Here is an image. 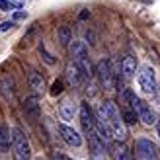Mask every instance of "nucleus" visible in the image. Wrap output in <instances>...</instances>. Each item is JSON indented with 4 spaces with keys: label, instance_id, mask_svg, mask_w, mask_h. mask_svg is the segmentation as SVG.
Here are the masks:
<instances>
[{
    "label": "nucleus",
    "instance_id": "f257e3e1",
    "mask_svg": "<svg viewBox=\"0 0 160 160\" xmlns=\"http://www.w3.org/2000/svg\"><path fill=\"white\" fill-rule=\"evenodd\" d=\"M98 117L103 119V121L109 125V129H111V133H113V137L121 139V141L127 137V127H125L121 115H119V109L115 108L113 102H102L100 108H98Z\"/></svg>",
    "mask_w": 160,
    "mask_h": 160
},
{
    "label": "nucleus",
    "instance_id": "f03ea898",
    "mask_svg": "<svg viewBox=\"0 0 160 160\" xmlns=\"http://www.w3.org/2000/svg\"><path fill=\"white\" fill-rule=\"evenodd\" d=\"M70 53H72V62L82 70V74L86 78L92 76V65H90V59H88V51L82 41H70Z\"/></svg>",
    "mask_w": 160,
    "mask_h": 160
},
{
    "label": "nucleus",
    "instance_id": "7ed1b4c3",
    "mask_svg": "<svg viewBox=\"0 0 160 160\" xmlns=\"http://www.w3.org/2000/svg\"><path fill=\"white\" fill-rule=\"evenodd\" d=\"M12 150H14L16 160H31L29 142L20 129H12Z\"/></svg>",
    "mask_w": 160,
    "mask_h": 160
},
{
    "label": "nucleus",
    "instance_id": "20e7f679",
    "mask_svg": "<svg viewBox=\"0 0 160 160\" xmlns=\"http://www.w3.org/2000/svg\"><path fill=\"white\" fill-rule=\"evenodd\" d=\"M131 108H133V111L137 113V117H139L145 125H152V123H156L154 111L150 109V106H148L147 102H142L139 96H135V92H133V96H131Z\"/></svg>",
    "mask_w": 160,
    "mask_h": 160
},
{
    "label": "nucleus",
    "instance_id": "39448f33",
    "mask_svg": "<svg viewBox=\"0 0 160 160\" xmlns=\"http://www.w3.org/2000/svg\"><path fill=\"white\" fill-rule=\"evenodd\" d=\"M137 80H139V86L142 88V92L147 94H154L156 92V72L152 67H141L139 72H137Z\"/></svg>",
    "mask_w": 160,
    "mask_h": 160
},
{
    "label": "nucleus",
    "instance_id": "423d86ee",
    "mask_svg": "<svg viewBox=\"0 0 160 160\" xmlns=\"http://www.w3.org/2000/svg\"><path fill=\"white\" fill-rule=\"evenodd\" d=\"M135 154H137V160H158V150L154 142L148 139L135 141Z\"/></svg>",
    "mask_w": 160,
    "mask_h": 160
},
{
    "label": "nucleus",
    "instance_id": "0eeeda50",
    "mask_svg": "<svg viewBox=\"0 0 160 160\" xmlns=\"http://www.w3.org/2000/svg\"><path fill=\"white\" fill-rule=\"evenodd\" d=\"M96 74H98L100 84L106 88V90L113 88V72H111L109 61H100V62H98V68H96Z\"/></svg>",
    "mask_w": 160,
    "mask_h": 160
},
{
    "label": "nucleus",
    "instance_id": "6e6552de",
    "mask_svg": "<svg viewBox=\"0 0 160 160\" xmlns=\"http://www.w3.org/2000/svg\"><path fill=\"white\" fill-rule=\"evenodd\" d=\"M80 123H82L84 131H86L88 135L94 133V127H96V117H94L92 108L88 106V102H82V103H80Z\"/></svg>",
    "mask_w": 160,
    "mask_h": 160
},
{
    "label": "nucleus",
    "instance_id": "1a4fd4ad",
    "mask_svg": "<svg viewBox=\"0 0 160 160\" xmlns=\"http://www.w3.org/2000/svg\"><path fill=\"white\" fill-rule=\"evenodd\" d=\"M59 133H61V137H62V141L67 142V145H70V147H80L82 145V137L72 129V127H68V125H65V123H61L59 125Z\"/></svg>",
    "mask_w": 160,
    "mask_h": 160
},
{
    "label": "nucleus",
    "instance_id": "9d476101",
    "mask_svg": "<svg viewBox=\"0 0 160 160\" xmlns=\"http://www.w3.org/2000/svg\"><path fill=\"white\" fill-rule=\"evenodd\" d=\"M67 76H68V82L72 84V88H80L84 84V80H86V76L82 74V70H80L74 62L68 67V70H67Z\"/></svg>",
    "mask_w": 160,
    "mask_h": 160
},
{
    "label": "nucleus",
    "instance_id": "9b49d317",
    "mask_svg": "<svg viewBox=\"0 0 160 160\" xmlns=\"http://www.w3.org/2000/svg\"><path fill=\"white\" fill-rule=\"evenodd\" d=\"M88 147H90V156H98V154H106V148H103V142L96 133L88 135Z\"/></svg>",
    "mask_w": 160,
    "mask_h": 160
},
{
    "label": "nucleus",
    "instance_id": "f8f14e48",
    "mask_svg": "<svg viewBox=\"0 0 160 160\" xmlns=\"http://www.w3.org/2000/svg\"><path fill=\"white\" fill-rule=\"evenodd\" d=\"M111 156H113V160H135L131 150L127 148L123 142H115V145L111 147Z\"/></svg>",
    "mask_w": 160,
    "mask_h": 160
},
{
    "label": "nucleus",
    "instance_id": "ddd939ff",
    "mask_svg": "<svg viewBox=\"0 0 160 160\" xmlns=\"http://www.w3.org/2000/svg\"><path fill=\"white\" fill-rule=\"evenodd\" d=\"M10 147H12V133L2 123V125H0V152L6 154L8 150H10Z\"/></svg>",
    "mask_w": 160,
    "mask_h": 160
},
{
    "label": "nucleus",
    "instance_id": "4468645a",
    "mask_svg": "<svg viewBox=\"0 0 160 160\" xmlns=\"http://www.w3.org/2000/svg\"><path fill=\"white\" fill-rule=\"evenodd\" d=\"M121 72H123L125 78H133L135 72H137V59L131 57V55H129V57H125L121 61Z\"/></svg>",
    "mask_w": 160,
    "mask_h": 160
},
{
    "label": "nucleus",
    "instance_id": "2eb2a0df",
    "mask_svg": "<svg viewBox=\"0 0 160 160\" xmlns=\"http://www.w3.org/2000/svg\"><path fill=\"white\" fill-rule=\"evenodd\" d=\"M29 84H31V88H33L37 94H41L45 90V80H43V76L39 72H35V70L29 72Z\"/></svg>",
    "mask_w": 160,
    "mask_h": 160
},
{
    "label": "nucleus",
    "instance_id": "dca6fc26",
    "mask_svg": "<svg viewBox=\"0 0 160 160\" xmlns=\"http://www.w3.org/2000/svg\"><path fill=\"white\" fill-rule=\"evenodd\" d=\"M59 113H61V119H65V121L72 119V115H74V106H72V102H68V100L62 102L61 108H59Z\"/></svg>",
    "mask_w": 160,
    "mask_h": 160
},
{
    "label": "nucleus",
    "instance_id": "f3484780",
    "mask_svg": "<svg viewBox=\"0 0 160 160\" xmlns=\"http://www.w3.org/2000/svg\"><path fill=\"white\" fill-rule=\"evenodd\" d=\"M14 84H12V80H8V78H4V80H0V92L4 94V98L6 100H14Z\"/></svg>",
    "mask_w": 160,
    "mask_h": 160
},
{
    "label": "nucleus",
    "instance_id": "a211bd4d",
    "mask_svg": "<svg viewBox=\"0 0 160 160\" xmlns=\"http://www.w3.org/2000/svg\"><path fill=\"white\" fill-rule=\"evenodd\" d=\"M59 41H61V45H68L72 41V31H70L68 26H61L59 28Z\"/></svg>",
    "mask_w": 160,
    "mask_h": 160
},
{
    "label": "nucleus",
    "instance_id": "6ab92c4d",
    "mask_svg": "<svg viewBox=\"0 0 160 160\" xmlns=\"http://www.w3.org/2000/svg\"><path fill=\"white\" fill-rule=\"evenodd\" d=\"M23 109L28 111L29 115H33V117H37V113H39V106H37V98H29L28 102H26V106H23Z\"/></svg>",
    "mask_w": 160,
    "mask_h": 160
},
{
    "label": "nucleus",
    "instance_id": "aec40b11",
    "mask_svg": "<svg viewBox=\"0 0 160 160\" xmlns=\"http://www.w3.org/2000/svg\"><path fill=\"white\" fill-rule=\"evenodd\" d=\"M123 119H125V121H123L125 125H133L139 117H137V113H135L133 109H123Z\"/></svg>",
    "mask_w": 160,
    "mask_h": 160
},
{
    "label": "nucleus",
    "instance_id": "412c9836",
    "mask_svg": "<svg viewBox=\"0 0 160 160\" xmlns=\"http://www.w3.org/2000/svg\"><path fill=\"white\" fill-rule=\"evenodd\" d=\"M61 92H62V82H61V80H57V82L53 84V88H51V96H57Z\"/></svg>",
    "mask_w": 160,
    "mask_h": 160
},
{
    "label": "nucleus",
    "instance_id": "4be33fe9",
    "mask_svg": "<svg viewBox=\"0 0 160 160\" xmlns=\"http://www.w3.org/2000/svg\"><path fill=\"white\" fill-rule=\"evenodd\" d=\"M0 10H12L10 0H0Z\"/></svg>",
    "mask_w": 160,
    "mask_h": 160
},
{
    "label": "nucleus",
    "instance_id": "5701e85b",
    "mask_svg": "<svg viewBox=\"0 0 160 160\" xmlns=\"http://www.w3.org/2000/svg\"><path fill=\"white\" fill-rule=\"evenodd\" d=\"M12 26H14V23H12V22H4V23H2V26H0V31H6V29H10Z\"/></svg>",
    "mask_w": 160,
    "mask_h": 160
},
{
    "label": "nucleus",
    "instance_id": "b1692460",
    "mask_svg": "<svg viewBox=\"0 0 160 160\" xmlns=\"http://www.w3.org/2000/svg\"><path fill=\"white\" fill-rule=\"evenodd\" d=\"M26 16H28V14H23V12H16L14 18H16V20H22V18H26Z\"/></svg>",
    "mask_w": 160,
    "mask_h": 160
},
{
    "label": "nucleus",
    "instance_id": "393cba45",
    "mask_svg": "<svg viewBox=\"0 0 160 160\" xmlns=\"http://www.w3.org/2000/svg\"><path fill=\"white\" fill-rule=\"evenodd\" d=\"M90 160H108L106 154H98V156H90Z\"/></svg>",
    "mask_w": 160,
    "mask_h": 160
},
{
    "label": "nucleus",
    "instance_id": "a878e982",
    "mask_svg": "<svg viewBox=\"0 0 160 160\" xmlns=\"http://www.w3.org/2000/svg\"><path fill=\"white\" fill-rule=\"evenodd\" d=\"M156 135H158V139H160V117L156 119Z\"/></svg>",
    "mask_w": 160,
    "mask_h": 160
},
{
    "label": "nucleus",
    "instance_id": "bb28decb",
    "mask_svg": "<svg viewBox=\"0 0 160 160\" xmlns=\"http://www.w3.org/2000/svg\"><path fill=\"white\" fill-rule=\"evenodd\" d=\"M53 160H67V158L62 156V154H55V156H53Z\"/></svg>",
    "mask_w": 160,
    "mask_h": 160
}]
</instances>
